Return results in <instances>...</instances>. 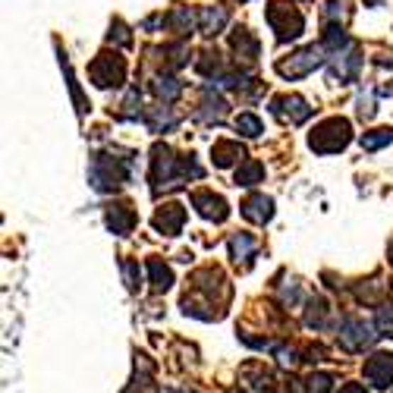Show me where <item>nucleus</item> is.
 I'll return each mask as SVG.
<instances>
[{"instance_id":"obj_4","label":"nucleus","mask_w":393,"mask_h":393,"mask_svg":"<svg viewBox=\"0 0 393 393\" xmlns=\"http://www.w3.org/2000/svg\"><path fill=\"white\" fill-rule=\"evenodd\" d=\"M318 67H321V50L311 45V48L299 50V54H293L289 60L277 63V72L280 76H289V79H299V76H309V72Z\"/></svg>"},{"instance_id":"obj_6","label":"nucleus","mask_w":393,"mask_h":393,"mask_svg":"<svg viewBox=\"0 0 393 393\" xmlns=\"http://www.w3.org/2000/svg\"><path fill=\"white\" fill-rule=\"evenodd\" d=\"M271 111L280 116V120H289V123H302L311 116V107L305 104L299 94H283V98H274L271 101Z\"/></svg>"},{"instance_id":"obj_19","label":"nucleus","mask_w":393,"mask_h":393,"mask_svg":"<svg viewBox=\"0 0 393 393\" xmlns=\"http://www.w3.org/2000/svg\"><path fill=\"white\" fill-rule=\"evenodd\" d=\"M331 377L327 375H311V381H309V393H331Z\"/></svg>"},{"instance_id":"obj_7","label":"nucleus","mask_w":393,"mask_h":393,"mask_svg":"<svg viewBox=\"0 0 393 393\" xmlns=\"http://www.w3.org/2000/svg\"><path fill=\"white\" fill-rule=\"evenodd\" d=\"M365 377L371 381V387L384 390L393 384V355L381 353V355H371L368 365H365Z\"/></svg>"},{"instance_id":"obj_9","label":"nucleus","mask_w":393,"mask_h":393,"mask_svg":"<svg viewBox=\"0 0 393 393\" xmlns=\"http://www.w3.org/2000/svg\"><path fill=\"white\" fill-rule=\"evenodd\" d=\"M183 221H186V211L179 205H161L155 214V227L164 230V233H177L183 227Z\"/></svg>"},{"instance_id":"obj_13","label":"nucleus","mask_w":393,"mask_h":393,"mask_svg":"<svg viewBox=\"0 0 393 393\" xmlns=\"http://www.w3.org/2000/svg\"><path fill=\"white\" fill-rule=\"evenodd\" d=\"M223 23H227V10H223V6H208V10H201V23H199V28L205 35H214L217 28H221Z\"/></svg>"},{"instance_id":"obj_21","label":"nucleus","mask_w":393,"mask_h":393,"mask_svg":"<svg viewBox=\"0 0 393 393\" xmlns=\"http://www.w3.org/2000/svg\"><path fill=\"white\" fill-rule=\"evenodd\" d=\"M340 393H365V387H362V384H346Z\"/></svg>"},{"instance_id":"obj_1","label":"nucleus","mask_w":393,"mask_h":393,"mask_svg":"<svg viewBox=\"0 0 393 393\" xmlns=\"http://www.w3.org/2000/svg\"><path fill=\"white\" fill-rule=\"evenodd\" d=\"M349 139H353L349 123L340 120V116H331V120H324L321 126L309 135V145L318 151V155H333V151H343L349 145Z\"/></svg>"},{"instance_id":"obj_8","label":"nucleus","mask_w":393,"mask_h":393,"mask_svg":"<svg viewBox=\"0 0 393 393\" xmlns=\"http://www.w3.org/2000/svg\"><path fill=\"white\" fill-rule=\"evenodd\" d=\"M192 205L199 208V214L208 217V221H223V217L230 214V211H227V201H223L221 195L208 192V189H201V192H192Z\"/></svg>"},{"instance_id":"obj_11","label":"nucleus","mask_w":393,"mask_h":393,"mask_svg":"<svg viewBox=\"0 0 393 393\" xmlns=\"http://www.w3.org/2000/svg\"><path fill=\"white\" fill-rule=\"evenodd\" d=\"M107 223L114 227V233H129L135 223V211L129 205H111L107 208Z\"/></svg>"},{"instance_id":"obj_18","label":"nucleus","mask_w":393,"mask_h":393,"mask_svg":"<svg viewBox=\"0 0 393 393\" xmlns=\"http://www.w3.org/2000/svg\"><path fill=\"white\" fill-rule=\"evenodd\" d=\"M236 129H239L243 135H258L265 126H261V120H258V116H252V114H239Z\"/></svg>"},{"instance_id":"obj_14","label":"nucleus","mask_w":393,"mask_h":393,"mask_svg":"<svg viewBox=\"0 0 393 393\" xmlns=\"http://www.w3.org/2000/svg\"><path fill=\"white\" fill-rule=\"evenodd\" d=\"M148 271H151V283H155L157 293H161V289H170L173 274H170V267H167L161 258H151V261H148Z\"/></svg>"},{"instance_id":"obj_20","label":"nucleus","mask_w":393,"mask_h":393,"mask_svg":"<svg viewBox=\"0 0 393 393\" xmlns=\"http://www.w3.org/2000/svg\"><path fill=\"white\" fill-rule=\"evenodd\" d=\"M377 327H381V331H393V305L381 309V315H377Z\"/></svg>"},{"instance_id":"obj_3","label":"nucleus","mask_w":393,"mask_h":393,"mask_svg":"<svg viewBox=\"0 0 393 393\" xmlns=\"http://www.w3.org/2000/svg\"><path fill=\"white\" fill-rule=\"evenodd\" d=\"M92 79L101 89H111V85H120L126 79V60L120 54H101L98 60L92 63Z\"/></svg>"},{"instance_id":"obj_15","label":"nucleus","mask_w":393,"mask_h":393,"mask_svg":"<svg viewBox=\"0 0 393 393\" xmlns=\"http://www.w3.org/2000/svg\"><path fill=\"white\" fill-rule=\"evenodd\" d=\"M261 177H265V167H261L258 161H245V164L236 170V183H239V186H255Z\"/></svg>"},{"instance_id":"obj_10","label":"nucleus","mask_w":393,"mask_h":393,"mask_svg":"<svg viewBox=\"0 0 393 393\" xmlns=\"http://www.w3.org/2000/svg\"><path fill=\"white\" fill-rule=\"evenodd\" d=\"M271 214H274V201L265 199V195H252V199L243 201V217H249L255 223L271 221Z\"/></svg>"},{"instance_id":"obj_17","label":"nucleus","mask_w":393,"mask_h":393,"mask_svg":"<svg viewBox=\"0 0 393 393\" xmlns=\"http://www.w3.org/2000/svg\"><path fill=\"white\" fill-rule=\"evenodd\" d=\"M230 249H233V255H236V261H239V258H249V252L255 249V239L245 236V233H239V236H233Z\"/></svg>"},{"instance_id":"obj_16","label":"nucleus","mask_w":393,"mask_h":393,"mask_svg":"<svg viewBox=\"0 0 393 393\" xmlns=\"http://www.w3.org/2000/svg\"><path fill=\"white\" fill-rule=\"evenodd\" d=\"M387 142H393V129H375V133L362 135V148H368V151L381 148V145H387Z\"/></svg>"},{"instance_id":"obj_12","label":"nucleus","mask_w":393,"mask_h":393,"mask_svg":"<svg viewBox=\"0 0 393 393\" xmlns=\"http://www.w3.org/2000/svg\"><path fill=\"white\" fill-rule=\"evenodd\" d=\"M211 155H214V164L217 167H230L233 161H239V157H245V151H243V145L239 142H227V139H221L211 148Z\"/></svg>"},{"instance_id":"obj_5","label":"nucleus","mask_w":393,"mask_h":393,"mask_svg":"<svg viewBox=\"0 0 393 393\" xmlns=\"http://www.w3.org/2000/svg\"><path fill=\"white\" fill-rule=\"evenodd\" d=\"M371 340H375V333H371V327L365 321H359V318H346L343 327H340V346L349 349V353L365 349Z\"/></svg>"},{"instance_id":"obj_2","label":"nucleus","mask_w":393,"mask_h":393,"mask_svg":"<svg viewBox=\"0 0 393 393\" xmlns=\"http://www.w3.org/2000/svg\"><path fill=\"white\" fill-rule=\"evenodd\" d=\"M267 23H271V28L277 32L280 41H293L302 35L305 28V19L302 13L296 10L293 4H287V0H274L271 6H267Z\"/></svg>"}]
</instances>
